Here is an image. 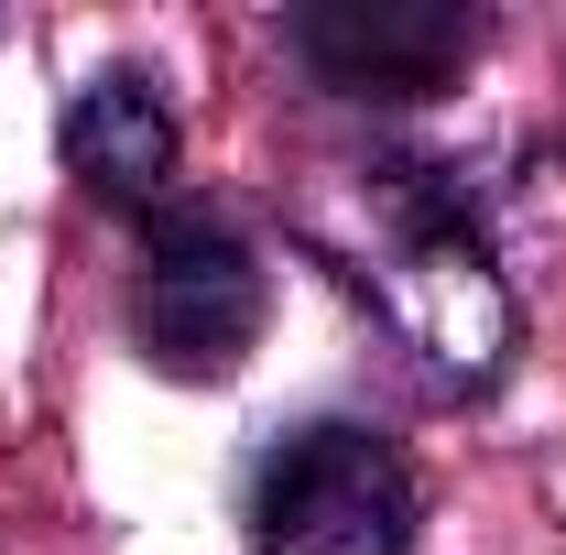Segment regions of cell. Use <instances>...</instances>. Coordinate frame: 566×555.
<instances>
[{
  "label": "cell",
  "instance_id": "cell-1",
  "mask_svg": "<svg viewBox=\"0 0 566 555\" xmlns=\"http://www.w3.org/2000/svg\"><path fill=\"white\" fill-rule=\"evenodd\" d=\"M305 240L327 251L338 283H359L381 305V327L415 348V370L436 392H491L512 370L523 305H512V283H501L491 240H480V218H469L447 164H415V153L349 164L305 208Z\"/></svg>",
  "mask_w": 566,
  "mask_h": 555
},
{
  "label": "cell",
  "instance_id": "cell-2",
  "mask_svg": "<svg viewBox=\"0 0 566 555\" xmlns=\"http://www.w3.org/2000/svg\"><path fill=\"white\" fill-rule=\"evenodd\" d=\"M240 534H251V555H415L424 480L381 425L305 415L251 458Z\"/></svg>",
  "mask_w": 566,
  "mask_h": 555
},
{
  "label": "cell",
  "instance_id": "cell-3",
  "mask_svg": "<svg viewBox=\"0 0 566 555\" xmlns=\"http://www.w3.org/2000/svg\"><path fill=\"white\" fill-rule=\"evenodd\" d=\"M262 251L229 229L218 208H175L142 218V283H132V338L164 381H229L262 348Z\"/></svg>",
  "mask_w": 566,
  "mask_h": 555
},
{
  "label": "cell",
  "instance_id": "cell-4",
  "mask_svg": "<svg viewBox=\"0 0 566 555\" xmlns=\"http://www.w3.org/2000/svg\"><path fill=\"white\" fill-rule=\"evenodd\" d=\"M283 33H294L305 66L327 87H349V98H436L447 76L480 55L491 22L458 11V0H316Z\"/></svg>",
  "mask_w": 566,
  "mask_h": 555
},
{
  "label": "cell",
  "instance_id": "cell-5",
  "mask_svg": "<svg viewBox=\"0 0 566 555\" xmlns=\"http://www.w3.org/2000/svg\"><path fill=\"white\" fill-rule=\"evenodd\" d=\"M66 175L98 208L164 218L175 208V175H186V132H175V98L142 66H98L66 98Z\"/></svg>",
  "mask_w": 566,
  "mask_h": 555
}]
</instances>
